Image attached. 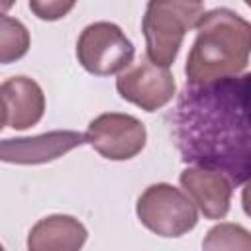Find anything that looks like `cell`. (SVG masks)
<instances>
[{"instance_id":"cell-12","label":"cell","mask_w":251,"mask_h":251,"mask_svg":"<svg viewBox=\"0 0 251 251\" xmlns=\"http://www.w3.org/2000/svg\"><path fill=\"white\" fill-rule=\"evenodd\" d=\"M29 49L27 27L10 16L0 14V63H14L22 59Z\"/></svg>"},{"instance_id":"cell-5","label":"cell","mask_w":251,"mask_h":251,"mask_svg":"<svg viewBox=\"0 0 251 251\" xmlns=\"http://www.w3.org/2000/svg\"><path fill=\"white\" fill-rule=\"evenodd\" d=\"M76 57L92 75H116L131 65L133 43L116 24L94 22L82 29L76 41Z\"/></svg>"},{"instance_id":"cell-14","label":"cell","mask_w":251,"mask_h":251,"mask_svg":"<svg viewBox=\"0 0 251 251\" xmlns=\"http://www.w3.org/2000/svg\"><path fill=\"white\" fill-rule=\"evenodd\" d=\"M76 0H29V8L33 16L45 22H55L65 18L73 8Z\"/></svg>"},{"instance_id":"cell-13","label":"cell","mask_w":251,"mask_h":251,"mask_svg":"<svg viewBox=\"0 0 251 251\" xmlns=\"http://www.w3.org/2000/svg\"><path fill=\"white\" fill-rule=\"evenodd\" d=\"M204 249H251L249 231L237 224H220L212 227L202 241Z\"/></svg>"},{"instance_id":"cell-8","label":"cell","mask_w":251,"mask_h":251,"mask_svg":"<svg viewBox=\"0 0 251 251\" xmlns=\"http://www.w3.org/2000/svg\"><path fill=\"white\" fill-rule=\"evenodd\" d=\"M84 143V135L73 129L49 131L35 137H20V139H4L0 141V161L16 163V165H39L49 163L75 147Z\"/></svg>"},{"instance_id":"cell-7","label":"cell","mask_w":251,"mask_h":251,"mask_svg":"<svg viewBox=\"0 0 251 251\" xmlns=\"http://www.w3.org/2000/svg\"><path fill=\"white\" fill-rule=\"evenodd\" d=\"M120 96L145 112H155L163 108L175 96V76L169 67L153 63L143 57L135 65H127L116 80Z\"/></svg>"},{"instance_id":"cell-2","label":"cell","mask_w":251,"mask_h":251,"mask_svg":"<svg viewBox=\"0 0 251 251\" xmlns=\"http://www.w3.org/2000/svg\"><path fill=\"white\" fill-rule=\"evenodd\" d=\"M196 39L186 57V82L202 84L245 71L251 47V25L239 14L218 8L202 14Z\"/></svg>"},{"instance_id":"cell-4","label":"cell","mask_w":251,"mask_h":251,"mask_svg":"<svg viewBox=\"0 0 251 251\" xmlns=\"http://www.w3.org/2000/svg\"><path fill=\"white\" fill-rule=\"evenodd\" d=\"M135 212L139 222L161 237L184 235L198 222L194 202L182 190L167 182L147 186L137 198Z\"/></svg>"},{"instance_id":"cell-6","label":"cell","mask_w":251,"mask_h":251,"mask_svg":"<svg viewBox=\"0 0 251 251\" xmlns=\"http://www.w3.org/2000/svg\"><path fill=\"white\" fill-rule=\"evenodd\" d=\"M145 126L129 114H102L88 124L84 141L110 161H126L145 147Z\"/></svg>"},{"instance_id":"cell-15","label":"cell","mask_w":251,"mask_h":251,"mask_svg":"<svg viewBox=\"0 0 251 251\" xmlns=\"http://www.w3.org/2000/svg\"><path fill=\"white\" fill-rule=\"evenodd\" d=\"M14 2H16V0H0V14L6 12V10H10V8L14 6Z\"/></svg>"},{"instance_id":"cell-9","label":"cell","mask_w":251,"mask_h":251,"mask_svg":"<svg viewBox=\"0 0 251 251\" xmlns=\"http://www.w3.org/2000/svg\"><path fill=\"white\" fill-rule=\"evenodd\" d=\"M180 184L206 218L222 220L229 212L233 184L224 173L206 167H188L180 173Z\"/></svg>"},{"instance_id":"cell-3","label":"cell","mask_w":251,"mask_h":251,"mask_svg":"<svg viewBox=\"0 0 251 251\" xmlns=\"http://www.w3.org/2000/svg\"><path fill=\"white\" fill-rule=\"evenodd\" d=\"M202 14V0H149L141 22L147 57L161 67H171L186 31L196 27Z\"/></svg>"},{"instance_id":"cell-10","label":"cell","mask_w":251,"mask_h":251,"mask_svg":"<svg viewBox=\"0 0 251 251\" xmlns=\"http://www.w3.org/2000/svg\"><path fill=\"white\" fill-rule=\"evenodd\" d=\"M0 100L6 110V124L14 129H27L43 118V90L27 76H12L2 82Z\"/></svg>"},{"instance_id":"cell-16","label":"cell","mask_w":251,"mask_h":251,"mask_svg":"<svg viewBox=\"0 0 251 251\" xmlns=\"http://www.w3.org/2000/svg\"><path fill=\"white\" fill-rule=\"evenodd\" d=\"M4 124H6V110H4V104L0 100V129L4 127Z\"/></svg>"},{"instance_id":"cell-1","label":"cell","mask_w":251,"mask_h":251,"mask_svg":"<svg viewBox=\"0 0 251 251\" xmlns=\"http://www.w3.org/2000/svg\"><path fill=\"white\" fill-rule=\"evenodd\" d=\"M249 84L247 73L202 84L186 82L171 114L180 159L224 173L233 186L247 182L251 173Z\"/></svg>"},{"instance_id":"cell-11","label":"cell","mask_w":251,"mask_h":251,"mask_svg":"<svg viewBox=\"0 0 251 251\" xmlns=\"http://www.w3.org/2000/svg\"><path fill=\"white\" fill-rule=\"evenodd\" d=\"M86 227L73 216H47L39 220L29 235V251H76L86 241Z\"/></svg>"}]
</instances>
